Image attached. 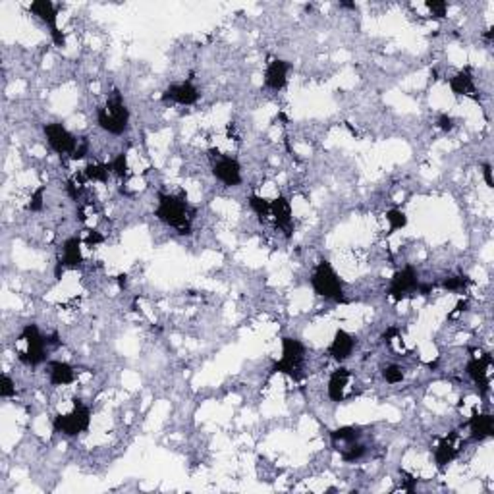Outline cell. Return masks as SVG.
I'll return each instance as SVG.
<instances>
[{"mask_svg":"<svg viewBox=\"0 0 494 494\" xmlns=\"http://www.w3.org/2000/svg\"><path fill=\"white\" fill-rule=\"evenodd\" d=\"M154 216L170 226L174 230H178L182 236L191 234V221H193V211L189 209L188 199L184 196H170V193H159Z\"/></svg>","mask_w":494,"mask_h":494,"instance_id":"obj_1","label":"cell"},{"mask_svg":"<svg viewBox=\"0 0 494 494\" xmlns=\"http://www.w3.org/2000/svg\"><path fill=\"white\" fill-rule=\"evenodd\" d=\"M97 124L111 136H124L129 128V109L118 89L112 91L101 109L97 111Z\"/></svg>","mask_w":494,"mask_h":494,"instance_id":"obj_2","label":"cell"},{"mask_svg":"<svg viewBox=\"0 0 494 494\" xmlns=\"http://www.w3.org/2000/svg\"><path fill=\"white\" fill-rule=\"evenodd\" d=\"M311 288L319 298L328 299L334 303H346V292H344V282L340 280L338 273L334 271L330 261H319L311 276Z\"/></svg>","mask_w":494,"mask_h":494,"instance_id":"obj_3","label":"cell"},{"mask_svg":"<svg viewBox=\"0 0 494 494\" xmlns=\"http://www.w3.org/2000/svg\"><path fill=\"white\" fill-rule=\"evenodd\" d=\"M307 348L305 344L298 338L292 336H284L282 338V358L273 365V373H282L288 375L294 381H301L305 373H303V363H305Z\"/></svg>","mask_w":494,"mask_h":494,"instance_id":"obj_4","label":"cell"},{"mask_svg":"<svg viewBox=\"0 0 494 494\" xmlns=\"http://www.w3.org/2000/svg\"><path fill=\"white\" fill-rule=\"evenodd\" d=\"M91 427V408L83 401L76 398L74 408L70 413H58L52 419V429L54 433H60L64 436H77L81 433H87Z\"/></svg>","mask_w":494,"mask_h":494,"instance_id":"obj_5","label":"cell"},{"mask_svg":"<svg viewBox=\"0 0 494 494\" xmlns=\"http://www.w3.org/2000/svg\"><path fill=\"white\" fill-rule=\"evenodd\" d=\"M19 340H26V351H17V359L29 367H39L47 361V349L51 348L49 338L41 334L37 324H26L19 334Z\"/></svg>","mask_w":494,"mask_h":494,"instance_id":"obj_6","label":"cell"},{"mask_svg":"<svg viewBox=\"0 0 494 494\" xmlns=\"http://www.w3.org/2000/svg\"><path fill=\"white\" fill-rule=\"evenodd\" d=\"M29 12L35 14L43 22L45 26L51 29L52 43L60 47V49H64L66 47V37H64V33L60 31L58 27V8H56V4L51 2V0H33L29 4Z\"/></svg>","mask_w":494,"mask_h":494,"instance_id":"obj_7","label":"cell"},{"mask_svg":"<svg viewBox=\"0 0 494 494\" xmlns=\"http://www.w3.org/2000/svg\"><path fill=\"white\" fill-rule=\"evenodd\" d=\"M43 134L47 137V143L51 147L54 153L58 154H74V151L77 149V139L72 132H70L64 124L60 122H51V124H45L43 126Z\"/></svg>","mask_w":494,"mask_h":494,"instance_id":"obj_8","label":"cell"},{"mask_svg":"<svg viewBox=\"0 0 494 494\" xmlns=\"http://www.w3.org/2000/svg\"><path fill=\"white\" fill-rule=\"evenodd\" d=\"M419 274L415 271V266H404L400 269L398 273H394L392 280H390V286H388V296L394 299V301H401V299L409 298L413 294L419 292Z\"/></svg>","mask_w":494,"mask_h":494,"instance_id":"obj_9","label":"cell"},{"mask_svg":"<svg viewBox=\"0 0 494 494\" xmlns=\"http://www.w3.org/2000/svg\"><path fill=\"white\" fill-rule=\"evenodd\" d=\"M213 176L226 188H238L241 184V166L238 159L228 154H216V161L213 162Z\"/></svg>","mask_w":494,"mask_h":494,"instance_id":"obj_10","label":"cell"},{"mask_svg":"<svg viewBox=\"0 0 494 494\" xmlns=\"http://www.w3.org/2000/svg\"><path fill=\"white\" fill-rule=\"evenodd\" d=\"M494 359L491 353H481V356H471L465 365L468 376L477 384L479 390L483 394L488 392V369L493 367Z\"/></svg>","mask_w":494,"mask_h":494,"instance_id":"obj_11","label":"cell"},{"mask_svg":"<svg viewBox=\"0 0 494 494\" xmlns=\"http://www.w3.org/2000/svg\"><path fill=\"white\" fill-rule=\"evenodd\" d=\"M162 101L191 106V104H196L199 101V89L193 86L191 79L182 81V83H172V86H168L162 91Z\"/></svg>","mask_w":494,"mask_h":494,"instance_id":"obj_12","label":"cell"},{"mask_svg":"<svg viewBox=\"0 0 494 494\" xmlns=\"http://www.w3.org/2000/svg\"><path fill=\"white\" fill-rule=\"evenodd\" d=\"M83 263V255H81V238L74 236L68 238L62 246V255L58 257L56 263V278H60L62 269H79Z\"/></svg>","mask_w":494,"mask_h":494,"instance_id":"obj_13","label":"cell"},{"mask_svg":"<svg viewBox=\"0 0 494 494\" xmlns=\"http://www.w3.org/2000/svg\"><path fill=\"white\" fill-rule=\"evenodd\" d=\"M351 383V371L346 367H338L336 371H333V375L328 379V386H326V394L334 404H340L348 398V388Z\"/></svg>","mask_w":494,"mask_h":494,"instance_id":"obj_14","label":"cell"},{"mask_svg":"<svg viewBox=\"0 0 494 494\" xmlns=\"http://www.w3.org/2000/svg\"><path fill=\"white\" fill-rule=\"evenodd\" d=\"M288 72H290V64L286 60L273 58L264 70V86L273 91H282L288 83Z\"/></svg>","mask_w":494,"mask_h":494,"instance_id":"obj_15","label":"cell"},{"mask_svg":"<svg viewBox=\"0 0 494 494\" xmlns=\"http://www.w3.org/2000/svg\"><path fill=\"white\" fill-rule=\"evenodd\" d=\"M353 349H356V336L349 334L348 330L338 328V330L334 333V338L333 342H330V346H328V356H330L334 361L344 363V361L349 359V356L353 353Z\"/></svg>","mask_w":494,"mask_h":494,"instance_id":"obj_16","label":"cell"},{"mask_svg":"<svg viewBox=\"0 0 494 494\" xmlns=\"http://www.w3.org/2000/svg\"><path fill=\"white\" fill-rule=\"evenodd\" d=\"M460 446H458V431H452L450 435L440 438V443L435 448V463L438 469H444L450 465L452 461L458 458Z\"/></svg>","mask_w":494,"mask_h":494,"instance_id":"obj_17","label":"cell"},{"mask_svg":"<svg viewBox=\"0 0 494 494\" xmlns=\"http://www.w3.org/2000/svg\"><path fill=\"white\" fill-rule=\"evenodd\" d=\"M465 425L469 427V438L473 443H481L485 438H491L494 435V417L491 413H479L473 411V415L469 419Z\"/></svg>","mask_w":494,"mask_h":494,"instance_id":"obj_18","label":"cell"},{"mask_svg":"<svg viewBox=\"0 0 494 494\" xmlns=\"http://www.w3.org/2000/svg\"><path fill=\"white\" fill-rule=\"evenodd\" d=\"M271 216L274 224L280 228L286 236H292L294 224H292V205L286 197H276L271 201Z\"/></svg>","mask_w":494,"mask_h":494,"instance_id":"obj_19","label":"cell"},{"mask_svg":"<svg viewBox=\"0 0 494 494\" xmlns=\"http://www.w3.org/2000/svg\"><path fill=\"white\" fill-rule=\"evenodd\" d=\"M448 83H450V89L454 95H458V97L469 95V97L477 99V97H475L477 87H475V79H473V70H471V66H465V68L458 72L456 76L450 77Z\"/></svg>","mask_w":494,"mask_h":494,"instance_id":"obj_20","label":"cell"},{"mask_svg":"<svg viewBox=\"0 0 494 494\" xmlns=\"http://www.w3.org/2000/svg\"><path fill=\"white\" fill-rule=\"evenodd\" d=\"M359 440H361V429L359 427L346 425L330 431V443H333V448L338 454L346 450L351 444L359 443Z\"/></svg>","mask_w":494,"mask_h":494,"instance_id":"obj_21","label":"cell"},{"mask_svg":"<svg viewBox=\"0 0 494 494\" xmlns=\"http://www.w3.org/2000/svg\"><path fill=\"white\" fill-rule=\"evenodd\" d=\"M49 381L52 386H68L76 381V369L66 361H49Z\"/></svg>","mask_w":494,"mask_h":494,"instance_id":"obj_22","label":"cell"},{"mask_svg":"<svg viewBox=\"0 0 494 494\" xmlns=\"http://www.w3.org/2000/svg\"><path fill=\"white\" fill-rule=\"evenodd\" d=\"M112 172L109 162H106V164H104V162H91V164H87L86 170H83V178H86L87 182H101V184H106Z\"/></svg>","mask_w":494,"mask_h":494,"instance_id":"obj_23","label":"cell"},{"mask_svg":"<svg viewBox=\"0 0 494 494\" xmlns=\"http://www.w3.org/2000/svg\"><path fill=\"white\" fill-rule=\"evenodd\" d=\"M249 207H251V211L259 216V221L263 222L266 221L269 216H271V199H266V197H261V196H249Z\"/></svg>","mask_w":494,"mask_h":494,"instance_id":"obj_24","label":"cell"},{"mask_svg":"<svg viewBox=\"0 0 494 494\" xmlns=\"http://www.w3.org/2000/svg\"><path fill=\"white\" fill-rule=\"evenodd\" d=\"M471 286V280H469V276H465V274H458V276H450V278H446V280L443 282V288L446 292H454V294H461V292H465Z\"/></svg>","mask_w":494,"mask_h":494,"instance_id":"obj_25","label":"cell"},{"mask_svg":"<svg viewBox=\"0 0 494 494\" xmlns=\"http://www.w3.org/2000/svg\"><path fill=\"white\" fill-rule=\"evenodd\" d=\"M109 166H111L112 174H114V176H118V178H128L129 176L128 154L126 153L116 154V157H114V159L109 162Z\"/></svg>","mask_w":494,"mask_h":494,"instance_id":"obj_26","label":"cell"},{"mask_svg":"<svg viewBox=\"0 0 494 494\" xmlns=\"http://www.w3.org/2000/svg\"><path fill=\"white\" fill-rule=\"evenodd\" d=\"M386 221L390 224V234L408 226V216H406V213L400 211V209H390V211L386 213Z\"/></svg>","mask_w":494,"mask_h":494,"instance_id":"obj_27","label":"cell"},{"mask_svg":"<svg viewBox=\"0 0 494 494\" xmlns=\"http://www.w3.org/2000/svg\"><path fill=\"white\" fill-rule=\"evenodd\" d=\"M404 369L400 365H386L383 369V379L388 384H398L404 381Z\"/></svg>","mask_w":494,"mask_h":494,"instance_id":"obj_28","label":"cell"},{"mask_svg":"<svg viewBox=\"0 0 494 494\" xmlns=\"http://www.w3.org/2000/svg\"><path fill=\"white\" fill-rule=\"evenodd\" d=\"M16 396V383L10 379V375H2V379H0V398H14Z\"/></svg>","mask_w":494,"mask_h":494,"instance_id":"obj_29","label":"cell"},{"mask_svg":"<svg viewBox=\"0 0 494 494\" xmlns=\"http://www.w3.org/2000/svg\"><path fill=\"white\" fill-rule=\"evenodd\" d=\"M427 8L431 10L435 19H443L448 12V4L444 0H427Z\"/></svg>","mask_w":494,"mask_h":494,"instance_id":"obj_30","label":"cell"},{"mask_svg":"<svg viewBox=\"0 0 494 494\" xmlns=\"http://www.w3.org/2000/svg\"><path fill=\"white\" fill-rule=\"evenodd\" d=\"M45 189H47V186H41L39 189H35L33 196H31V201L27 203V211H31V213H39V211L43 209Z\"/></svg>","mask_w":494,"mask_h":494,"instance_id":"obj_31","label":"cell"},{"mask_svg":"<svg viewBox=\"0 0 494 494\" xmlns=\"http://www.w3.org/2000/svg\"><path fill=\"white\" fill-rule=\"evenodd\" d=\"M400 477H404L401 479V491H406V493H415V488H417V479L413 477V475H409L408 471H404V469L400 471Z\"/></svg>","mask_w":494,"mask_h":494,"instance_id":"obj_32","label":"cell"},{"mask_svg":"<svg viewBox=\"0 0 494 494\" xmlns=\"http://www.w3.org/2000/svg\"><path fill=\"white\" fill-rule=\"evenodd\" d=\"M436 126L443 129V132H452L454 126H456V122H454V118L448 116V114H438V118H436Z\"/></svg>","mask_w":494,"mask_h":494,"instance_id":"obj_33","label":"cell"},{"mask_svg":"<svg viewBox=\"0 0 494 494\" xmlns=\"http://www.w3.org/2000/svg\"><path fill=\"white\" fill-rule=\"evenodd\" d=\"M87 151H89V143H87V139H79L77 149L74 151V154H72L70 159H72V161H81V159L87 154Z\"/></svg>","mask_w":494,"mask_h":494,"instance_id":"obj_34","label":"cell"},{"mask_svg":"<svg viewBox=\"0 0 494 494\" xmlns=\"http://www.w3.org/2000/svg\"><path fill=\"white\" fill-rule=\"evenodd\" d=\"M86 241L87 247H91L93 249L95 246H99V244H102L104 241V236L102 234H99L97 230H89V234H87V238L83 239Z\"/></svg>","mask_w":494,"mask_h":494,"instance_id":"obj_35","label":"cell"},{"mask_svg":"<svg viewBox=\"0 0 494 494\" xmlns=\"http://www.w3.org/2000/svg\"><path fill=\"white\" fill-rule=\"evenodd\" d=\"M483 178H485V184L488 186V188L493 189L494 188V180H493V166L486 162V164H483Z\"/></svg>","mask_w":494,"mask_h":494,"instance_id":"obj_36","label":"cell"},{"mask_svg":"<svg viewBox=\"0 0 494 494\" xmlns=\"http://www.w3.org/2000/svg\"><path fill=\"white\" fill-rule=\"evenodd\" d=\"M465 307H468V301H465V299H460L458 305H456V309H454V313H452L450 317L458 315V313H461V311H465Z\"/></svg>","mask_w":494,"mask_h":494,"instance_id":"obj_37","label":"cell"},{"mask_svg":"<svg viewBox=\"0 0 494 494\" xmlns=\"http://www.w3.org/2000/svg\"><path fill=\"white\" fill-rule=\"evenodd\" d=\"M396 334H398V330H396V328H388V330H386V333L383 334L384 342H390L394 338V336H396Z\"/></svg>","mask_w":494,"mask_h":494,"instance_id":"obj_38","label":"cell"},{"mask_svg":"<svg viewBox=\"0 0 494 494\" xmlns=\"http://www.w3.org/2000/svg\"><path fill=\"white\" fill-rule=\"evenodd\" d=\"M493 29H486V31H485V33H483V37H485V39H486V41H493Z\"/></svg>","mask_w":494,"mask_h":494,"instance_id":"obj_39","label":"cell"},{"mask_svg":"<svg viewBox=\"0 0 494 494\" xmlns=\"http://www.w3.org/2000/svg\"><path fill=\"white\" fill-rule=\"evenodd\" d=\"M340 6H342V8H351V10H356V4H353V2H342Z\"/></svg>","mask_w":494,"mask_h":494,"instance_id":"obj_40","label":"cell"}]
</instances>
